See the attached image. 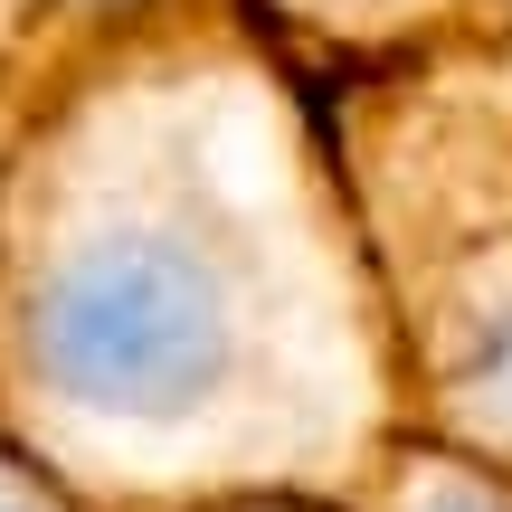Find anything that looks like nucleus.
Here are the masks:
<instances>
[{
	"mask_svg": "<svg viewBox=\"0 0 512 512\" xmlns=\"http://www.w3.org/2000/svg\"><path fill=\"white\" fill-rule=\"evenodd\" d=\"M0 437L86 512H342L408 437L313 76L181 0L0 152Z\"/></svg>",
	"mask_w": 512,
	"mask_h": 512,
	"instance_id": "obj_1",
	"label": "nucleus"
},
{
	"mask_svg": "<svg viewBox=\"0 0 512 512\" xmlns=\"http://www.w3.org/2000/svg\"><path fill=\"white\" fill-rule=\"evenodd\" d=\"M181 0H0V124H29L48 95H67L105 48L152 29Z\"/></svg>",
	"mask_w": 512,
	"mask_h": 512,
	"instance_id": "obj_4",
	"label": "nucleus"
},
{
	"mask_svg": "<svg viewBox=\"0 0 512 512\" xmlns=\"http://www.w3.org/2000/svg\"><path fill=\"white\" fill-rule=\"evenodd\" d=\"M0 152H10V124H0Z\"/></svg>",
	"mask_w": 512,
	"mask_h": 512,
	"instance_id": "obj_8",
	"label": "nucleus"
},
{
	"mask_svg": "<svg viewBox=\"0 0 512 512\" xmlns=\"http://www.w3.org/2000/svg\"><path fill=\"white\" fill-rule=\"evenodd\" d=\"M0 512H86V503H67L48 475H38L29 456H19L10 437H0Z\"/></svg>",
	"mask_w": 512,
	"mask_h": 512,
	"instance_id": "obj_6",
	"label": "nucleus"
},
{
	"mask_svg": "<svg viewBox=\"0 0 512 512\" xmlns=\"http://www.w3.org/2000/svg\"><path fill=\"white\" fill-rule=\"evenodd\" d=\"M228 512H332V503H228Z\"/></svg>",
	"mask_w": 512,
	"mask_h": 512,
	"instance_id": "obj_7",
	"label": "nucleus"
},
{
	"mask_svg": "<svg viewBox=\"0 0 512 512\" xmlns=\"http://www.w3.org/2000/svg\"><path fill=\"white\" fill-rule=\"evenodd\" d=\"M247 10L313 86L446 48H512V0H247Z\"/></svg>",
	"mask_w": 512,
	"mask_h": 512,
	"instance_id": "obj_3",
	"label": "nucleus"
},
{
	"mask_svg": "<svg viewBox=\"0 0 512 512\" xmlns=\"http://www.w3.org/2000/svg\"><path fill=\"white\" fill-rule=\"evenodd\" d=\"M313 95L389 304L408 437L512 475V48L361 67Z\"/></svg>",
	"mask_w": 512,
	"mask_h": 512,
	"instance_id": "obj_2",
	"label": "nucleus"
},
{
	"mask_svg": "<svg viewBox=\"0 0 512 512\" xmlns=\"http://www.w3.org/2000/svg\"><path fill=\"white\" fill-rule=\"evenodd\" d=\"M342 512H512V475H484V465L446 456L427 437H399Z\"/></svg>",
	"mask_w": 512,
	"mask_h": 512,
	"instance_id": "obj_5",
	"label": "nucleus"
}]
</instances>
